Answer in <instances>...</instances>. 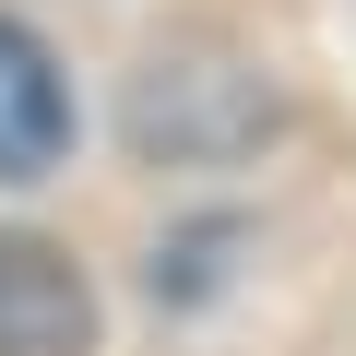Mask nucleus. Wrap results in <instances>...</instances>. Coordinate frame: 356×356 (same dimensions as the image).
I'll return each instance as SVG.
<instances>
[{
	"label": "nucleus",
	"mask_w": 356,
	"mask_h": 356,
	"mask_svg": "<svg viewBox=\"0 0 356 356\" xmlns=\"http://www.w3.org/2000/svg\"><path fill=\"white\" fill-rule=\"evenodd\" d=\"M131 154L143 166H226V154H250L261 131H273V72L261 60H238V48H154L143 72H131Z\"/></svg>",
	"instance_id": "obj_1"
},
{
	"label": "nucleus",
	"mask_w": 356,
	"mask_h": 356,
	"mask_svg": "<svg viewBox=\"0 0 356 356\" xmlns=\"http://www.w3.org/2000/svg\"><path fill=\"white\" fill-rule=\"evenodd\" d=\"M72 143V83L60 60L24 36V24H0V178H48Z\"/></svg>",
	"instance_id": "obj_3"
},
{
	"label": "nucleus",
	"mask_w": 356,
	"mask_h": 356,
	"mask_svg": "<svg viewBox=\"0 0 356 356\" xmlns=\"http://www.w3.org/2000/svg\"><path fill=\"white\" fill-rule=\"evenodd\" d=\"M95 344V285L48 238H0V356H83Z\"/></svg>",
	"instance_id": "obj_2"
}]
</instances>
